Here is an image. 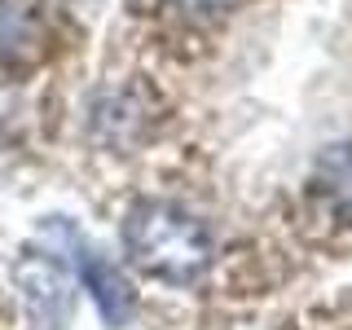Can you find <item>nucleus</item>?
Returning <instances> with one entry per match:
<instances>
[{
    "instance_id": "20e7f679",
    "label": "nucleus",
    "mask_w": 352,
    "mask_h": 330,
    "mask_svg": "<svg viewBox=\"0 0 352 330\" xmlns=\"http://www.w3.org/2000/svg\"><path fill=\"white\" fill-rule=\"evenodd\" d=\"M313 194L339 225H352V146H335L313 168Z\"/></svg>"
},
{
    "instance_id": "7ed1b4c3",
    "label": "nucleus",
    "mask_w": 352,
    "mask_h": 330,
    "mask_svg": "<svg viewBox=\"0 0 352 330\" xmlns=\"http://www.w3.org/2000/svg\"><path fill=\"white\" fill-rule=\"evenodd\" d=\"M75 256H80V278H84V286H88V295H93L102 322H106L110 330L128 326V317H132V308H137V300H132V286H128V278H124V269H119V264H110L102 251L84 247V242H75Z\"/></svg>"
},
{
    "instance_id": "f03ea898",
    "label": "nucleus",
    "mask_w": 352,
    "mask_h": 330,
    "mask_svg": "<svg viewBox=\"0 0 352 330\" xmlns=\"http://www.w3.org/2000/svg\"><path fill=\"white\" fill-rule=\"evenodd\" d=\"M14 282L36 330H66L75 317V273L53 251H22L14 260Z\"/></svg>"
},
{
    "instance_id": "f257e3e1",
    "label": "nucleus",
    "mask_w": 352,
    "mask_h": 330,
    "mask_svg": "<svg viewBox=\"0 0 352 330\" xmlns=\"http://www.w3.org/2000/svg\"><path fill=\"white\" fill-rule=\"evenodd\" d=\"M124 251L150 278L168 286H194L212 269V229L181 203L141 198L124 216Z\"/></svg>"
},
{
    "instance_id": "39448f33",
    "label": "nucleus",
    "mask_w": 352,
    "mask_h": 330,
    "mask_svg": "<svg viewBox=\"0 0 352 330\" xmlns=\"http://www.w3.org/2000/svg\"><path fill=\"white\" fill-rule=\"evenodd\" d=\"M172 5L190 9V14H225V9H229V0H172Z\"/></svg>"
}]
</instances>
